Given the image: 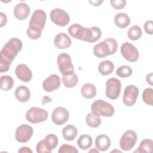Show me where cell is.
<instances>
[{
  "label": "cell",
  "mask_w": 153,
  "mask_h": 153,
  "mask_svg": "<svg viewBox=\"0 0 153 153\" xmlns=\"http://www.w3.org/2000/svg\"><path fill=\"white\" fill-rule=\"evenodd\" d=\"M62 136L66 140H74L78 134L77 128L73 125H68L62 129Z\"/></svg>",
  "instance_id": "7402d4cb"
},
{
  "label": "cell",
  "mask_w": 153,
  "mask_h": 153,
  "mask_svg": "<svg viewBox=\"0 0 153 153\" xmlns=\"http://www.w3.org/2000/svg\"><path fill=\"white\" fill-rule=\"evenodd\" d=\"M68 32L71 36L75 39L91 43L93 38V32L91 28L85 27L79 24L75 23L69 26Z\"/></svg>",
  "instance_id": "3957f363"
},
{
  "label": "cell",
  "mask_w": 153,
  "mask_h": 153,
  "mask_svg": "<svg viewBox=\"0 0 153 153\" xmlns=\"http://www.w3.org/2000/svg\"><path fill=\"white\" fill-rule=\"evenodd\" d=\"M93 140L90 136L88 134L81 135L77 140V145L79 148L86 150L92 146Z\"/></svg>",
  "instance_id": "4316f807"
},
{
  "label": "cell",
  "mask_w": 153,
  "mask_h": 153,
  "mask_svg": "<svg viewBox=\"0 0 153 153\" xmlns=\"http://www.w3.org/2000/svg\"><path fill=\"white\" fill-rule=\"evenodd\" d=\"M59 153H78V149L74 146L68 144H63L59 148Z\"/></svg>",
  "instance_id": "e575fe53"
},
{
  "label": "cell",
  "mask_w": 153,
  "mask_h": 153,
  "mask_svg": "<svg viewBox=\"0 0 153 153\" xmlns=\"http://www.w3.org/2000/svg\"><path fill=\"white\" fill-rule=\"evenodd\" d=\"M23 44L17 38H12L5 44L0 52V72H7L18 53L22 50Z\"/></svg>",
  "instance_id": "6da1fadb"
},
{
  "label": "cell",
  "mask_w": 153,
  "mask_h": 153,
  "mask_svg": "<svg viewBox=\"0 0 153 153\" xmlns=\"http://www.w3.org/2000/svg\"><path fill=\"white\" fill-rule=\"evenodd\" d=\"M60 78L56 74H52L44 79L42 83L43 89L47 92H51L59 88Z\"/></svg>",
  "instance_id": "9a60e30c"
},
{
  "label": "cell",
  "mask_w": 153,
  "mask_h": 153,
  "mask_svg": "<svg viewBox=\"0 0 153 153\" xmlns=\"http://www.w3.org/2000/svg\"><path fill=\"white\" fill-rule=\"evenodd\" d=\"M121 53L123 57L130 62H136L139 57L138 50L130 42L123 43L121 46Z\"/></svg>",
  "instance_id": "30bf717a"
},
{
  "label": "cell",
  "mask_w": 153,
  "mask_h": 153,
  "mask_svg": "<svg viewBox=\"0 0 153 153\" xmlns=\"http://www.w3.org/2000/svg\"><path fill=\"white\" fill-rule=\"evenodd\" d=\"M19 152H26V153H32V151L28 147H26V146H22L21 147L19 151H18Z\"/></svg>",
  "instance_id": "60d3db41"
},
{
  "label": "cell",
  "mask_w": 153,
  "mask_h": 153,
  "mask_svg": "<svg viewBox=\"0 0 153 153\" xmlns=\"http://www.w3.org/2000/svg\"><path fill=\"white\" fill-rule=\"evenodd\" d=\"M144 30L147 34H153V22L151 20L146 21L144 24Z\"/></svg>",
  "instance_id": "f35d334b"
},
{
  "label": "cell",
  "mask_w": 153,
  "mask_h": 153,
  "mask_svg": "<svg viewBox=\"0 0 153 153\" xmlns=\"http://www.w3.org/2000/svg\"><path fill=\"white\" fill-rule=\"evenodd\" d=\"M69 117V114L68 110L63 107L56 108L51 115L52 121L56 125L61 126L66 123Z\"/></svg>",
  "instance_id": "4fadbf2b"
},
{
  "label": "cell",
  "mask_w": 153,
  "mask_h": 153,
  "mask_svg": "<svg viewBox=\"0 0 153 153\" xmlns=\"http://www.w3.org/2000/svg\"><path fill=\"white\" fill-rule=\"evenodd\" d=\"M132 69L127 65H123L118 67L116 71V74L121 78H127L131 75Z\"/></svg>",
  "instance_id": "d6a6232c"
},
{
  "label": "cell",
  "mask_w": 153,
  "mask_h": 153,
  "mask_svg": "<svg viewBox=\"0 0 153 153\" xmlns=\"http://www.w3.org/2000/svg\"><path fill=\"white\" fill-rule=\"evenodd\" d=\"M91 109L93 113L106 117H112L115 112L114 108L111 103L101 99L93 102L91 105Z\"/></svg>",
  "instance_id": "277c9868"
},
{
  "label": "cell",
  "mask_w": 153,
  "mask_h": 153,
  "mask_svg": "<svg viewBox=\"0 0 153 153\" xmlns=\"http://www.w3.org/2000/svg\"><path fill=\"white\" fill-rule=\"evenodd\" d=\"M114 22L117 27L120 28H126L130 25V19L126 13H120L115 16Z\"/></svg>",
  "instance_id": "44dd1931"
},
{
  "label": "cell",
  "mask_w": 153,
  "mask_h": 153,
  "mask_svg": "<svg viewBox=\"0 0 153 153\" xmlns=\"http://www.w3.org/2000/svg\"><path fill=\"white\" fill-rule=\"evenodd\" d=\"M48 116L47 111L38 107H32L26 113V118L27 121L36 124L45 121Z\"/></svg>",
  "instance_id": "5b68a950"
},
{
  "label": "cell",
  "mask_w": 153,
  "mask_h": 153,
  "mask_svg": "<svg viewBox=\"0 0 153 153\" xmlns=\"http://www.w3.org/2000/svg\"><path fill=\"white\" fill-rule=\"evenodd\" d=\"M93 152L98 153V152H99V151H98V150H97V149H96L95 148H93L92 149H91V150H90V151H88V152Z\"/></svg>",
  "instance_id": "ee69618b"
},
{
  "label": "cell",
  "mask_w": 153,
  "mask_h": 153,
  "mask_svg": "<svg viewBox=\"0 0 153 153\" xmlns=\"http://www.w3.org/2000/svg\"><path fill=\"white\" fill-rule=\"evenodd\" d=\"M146 82L151 85H152V73H150L146 75Z\"/></svg>",
  "instance_id": "b9f144b4"
},
{
  "label": "cell",
  "mask_w": 153,
  "mask_h": 153,
  "mask_svg": "<svg viewBox=\"0 0 153 153\" xmlns=\"http://www.w3.org/2000/svg\"><path fill=\"white\" fill-rule=\"evenodd\" d=\"M81 93L84 98L92 99L96 96L97 90L93 84L91 83H86L82 86Z\"/></svg>",
  "instance_id": "603a6c76"
},
{
  "label": "cell",
  "mask_w": 153,
  "mask_h": 153,
  "mask_svg": "<svg viewBox=\"0 0 153 153\" xmlns=\"http://www.w3.org/2000/svg\"><path fill=\"white\" fill-rule=\"evenodd\" d=\"M153 141L149 139H145L141 141L139 146L134 152L151 153L152 151Z\"/></svg>",
  "instance_id": "83f0119b"
},
{
  "label": "cell",
  "mask_w": 153,
  "mask_h": 153,
  "mask_svg": "<svg viewBox=\"0 0 153 153\" xmlns=\"http://www.w3.org/2000/svg\"><path fill=\"white\" fill-rule=\"evenodd\" d=\"M85 122L90 127L96 128L101 124V118L99 115L92 112L88 113L85 117Z\"/></svg>",
  "instance_id": "484cf974"
},
{
  "label": "cell",
  "mask_w": 153,
  "mask_h": 153,
  "mask_svg": "<svg viewBox=\"0 0 153 153\" xmlns=\"http://www.w3.org/2000/svg\"><path fill=\"white\" fill-rule=\"evenodd\" d=\"M114 69V63L108 60L101 62L98 66L99 73L102 75H108L111 74Z\"/></svg>",
  "instance_id": "cb8c5ba5"
},
{
  "label": "cell",
  "mask_w": 153,
  "mask_h": 153,
  "mask_svg": "<svg viewBox=\"0 0 153 153\" xmlns=\"http://www.w3.org/2000/svg\"><path fill=\"white\" fill-rule=\"evenodd\" d=\"M121 89V81L116 78L108 79L106 82V96L111 100L117 99L120 94Z\"/></svg>",
  "instance_id": "52a82bcc"
},
{
  "label": "cell",
  "mask_w": 153,
  "mask_h": 153,
  "mask_svg": "<svg viewBox=\"0 0 153 153\" xmlns=\"http://www.w3.org/2000/svg\"><path fill=\"white\" fill-rule=\"evenodd\" d=\"M142 35V31L140 26L137 25L132 26L127 31V36L131 40H138Z\"/></svg>",
  "instance_id": "4dcf8cb0"
},
{
  "label": "cell",
  "mask_w": 153,
  "mask_h": 153,
  "mask_svg": "<svg viewBox=\"0 0 153 153\" xmlns=\"http://www.w3.org/2000/svg\"><path fill=\"white\" fill-rule=\"evenodd\" d=\"M44 145L49 152H51L58 145V138L54 134H48L43 139Z\"/></svg>",
  "instance_id": "d4e9b609"
},
{
  "label": "cell",
  "mask_w": 153,
  "mask_h": 153,
  "mask_svg": "<svg viewBox=\"0 0 153 153\" xmlns=\"http://www.w3.org/2000/svg\"><path fill=\"white\" fill-rule=\"evenodd\" d=\"M95 146L97 149L100 151H105L108 149L111 146V140L109 137L105 134L98 135L95 139Z\"/></svg>",
  "instance_id": "ffe728a7"
},
{
  "label": "cell",
  "mask_w": 153,
  "mask_h": 153,
  "mask_svg": "<svg viewBox=\"0 0 153 153\" xmlns=\"http://www.w3.org/2000/svg\"><path fill=\"white\" fill-rule=\"evenodd\" d=\"M62 82L66 87L72 88L78 84V78L76 74L73 72L69 75H63L62 77Z\"/></svg>",
  "instance_id": "f1b7e54d"
},
{
  "label": "cell",
  "mask_w": 153,
  "mask_h": 153,
  "mask_svg": "<svg viewBox=\"0 0 153 153\" xmlns=\"http://www.w3.org/2000/svg\"><path fill=\"white\" fill-rule=\"evenodd\" d=\"M36 151L38 153H44V152H48L50 153L47 148L45 147L44 143L43 142V140H40L38 142L36 146Z\"/></svg>",
  "instance_id": "74e56055"
},
{
  "label": "cell",
  "mask_w": 153,
  "mask_h": 153,
  "mask_svg": "<svg viewBox=\"0 0 153 153\" xmlns=\"http://www.w3.org/2000/svg\"><path fill=\"white\" fill-rule=\"evenodd\" d=\"M103 1H89V3L92 4L93 6H99Z\"/></svg>",
  "instance_id": "7bdbcfd3"
},
{
  "label": "cell",
  "mask_w": 153,
  "mask_h": 153,
  "mask_svg": "<svg viewBox=\"0 0 153 153\" xmlns=\"http://www.w3.org/2000/svg\"><path fill=\"white\" fill-rule=\"evenodd\" d=\"M110 3L112 7L117 10L123 9L126 7V1L125 0H111Z\"/></svg>",
  "instance_id": "8d00e7d4"
},
{
  "label": "cell",
  "mask_w": 153,
  "mask_h": 153,
  "mask_svg": "<svg viewBox=\"0 0 153 153\" xmlns=\"http://www.w3.org/2000/svg\"><path fill=\"white\" fill-rule=\"evenodd\" d=\"M137 136L136 133L131 130L124 132L120 140V146L123 151H130L135 145L137 142Z\"/></svg>",
  "instance_id": "ba28073f"
},
{
  "label": "cell",
  "mask_w": 153,
  "mask_h": 153,
  "mask_svg": "<svg viewBox=\"0 0 153 153\" xmlns=\"http://www.w3.org/2000/svg\"><path fill=\"white\" fill-rule=\"evenodd\" d=\"M0 27H2L4 26H5L7 24V17L3 12L0 13Z\"/></svg>",
  "instance_id": "ab89813d"
},
{
  "label": "cell",
  "mask_w": 153,
  "mask_h": 153,
  "mask_svg": "<svg viewBox=\"0 0 153 153\" xmlns=\"http://www.w3.org/2000/svg\"><path fill=\"white\" fill-rule=\"evenodd\" d=\"M72 41L69 36L64 32H60L56 35L54 39V44L59 49L68 48L71 45Z\"/></svg>",
  "instance_id": "ac0fdd59"
},
{
  "label": "cell",
  "mask_w": 153,
  "mask_h": 153,
  "mask_svg": "<svg viewBox=\"0 0 153 153\" xmlns=\"http://www.w3.org/2000/svg\"><path fill=\"white\" fill-rule=\"evenodd\" d=\"M15 97L20 102L25 103L27 102L30 97L29 89L25 85H20L15 90Z\"/></svg>",
  "instance_id": "d6986e66"
},
{
  "label": "cell",
  "mask_w": 153,
  "mask_h": 153,
  "mask_svg": "<svg viewBox=\"0 0 153 153\" xmlns=\"http://www.w3.org/2000/svg\"><path fill=\"white\" fill-rule=\"evenodd\" d=\"M139 89L134 85H127L124 91L123 97V103L127 106H133L137 100L139 95Z\"/></svg>",
  "instance_id": "8fae6325"
},
{
  "label": "cell",
  "mask_w": 153,
  "mask_h": 153,
  "mask_svg": "<svg viewBox=\"0 0 153 153\" xmlns=\"http://www.w3.org/2000/svg\"><path fill=\"white\" fill-rule=\"evenodd\" d=\"M16 76L24 82H29L32 78V72L29 67L23 63L18 65L15 69Z\"/></svg>",
  "instance_id": "2e32d148"
},
{
  "label": "cell",
  "mask_w": 153,
  "mask_h": 153,
  "mask_svg": "<svg viewBox=\"0 0 153 153\" xmlns=\"http://www.w3.org/2000/svg\"><path fill=\"white\" fill-rule=\"evenodd\" d=\"M90 28L93 32V38L91 41V43H93L98 41L100 38L102 36V30L97 26H92Z\"/></svg>",
  "instance_id": "d590c367"
},
{
  "label": "cell",
  "mask_w": 153,
  "mask_h": 153,
  "mask_svg": "<svg viewBox=\"0 0 153 153\" xmlns=\"http://www.w3.org/2000/svg\"><path fill=\"white\" fill-rule=\"evenodd\" d=\"M142 99L146 104L151 106H153V89L152 88H146L143 90Z\"/></svg>",
  "instance_id": "836d02e7"
},
{
  "label": "cell",
  "mask_w": 153,
  "mask_h": 153,
  "mask_svg": "<svg viewBox=\"0 0 153 153\" xmlns=\"http://www.w3.org/2000/svg\"><path fill=\"white\" fill-rule=\"evenodd\" d=\"M47 20L45 12L41 9L36 10L32 14L30 21L29 26H33L41 29L42 30L44 29Z\"/></svg>",
  "instance_id": "5bb4252c"
},
{
  "label": "cell",
  "mask_w": 153,
  "mask_h": 153,
  "mask_svg": "<svg viewBox=\"0 0 153 153\" xmlns=\"http://www.w3.org/2000/svg\"><path fill=\"white\" fill-rule=\"evenodd\" d=\"M27 36L31 39H37L39 38L42 34V30L37 27L29 26L27 29Z\"/></svg>",
  "instance_id": "1f68e13d"
},
{
  "label": "cell",
  "mask_w": 153,
  "mask_h": 153,
  "mask_svg": "<svg viewBox=\"0 0 153 153\" xmlns=\"http://www.w3.org/2000/svg\"><path fill=\"white\" fill-rule=\"evenodd\" d=\"M118 48V43L112 38L105 39L96 44L93 48V53L98 58H104L109 55L115 54Z\"/></svg>",
  "instance_id": "7a4b0ae2"
},
{
  "label": "cell",
  "mask_w": 153,
  "mask_h": 153,
  "mask_svg": "<svg viewBox=\"0 0 153 153\" xmlns=\"http://www.w3.org/2000/svg\"><path fill=\"white\" fill-rule=\"evenodd\" d=\"M59 71L63 75H69L74 72V67L71 56L65 53H60L57 59Z\"/></svg>",
  "instance_id": "8992f818"
},
{
  "label": "cell",
  "mask_w": 153,
  "mask_h": 153,
  "mask_svg": "<svg viewBox=\"0 0 153 153\" xmlns=\"http://www.w3.org/2000/svg\"><path fill=\"white\" fill-rule=\"evenodd\" d=\"M30 7L25 2H21L15 6L14 8V15L16 18L19 20L26 19L30 14Z\"/></svg>",
  "instance_id": "e0dca14e"
},
{
  "label": "cell",
  "mask_w": 153,
  "mask_h": 153,
  "mask_svg": "<svg viewBox=\"0 0 153 153\" xmlns=\"http://www.w3.org/2000/svg\"><path fill=\"white\" fill-rule=\"evenodd\" d=\"M50 16L51 20L59 26H65L70 21L69 14L61 8H56L53 9L50 12Z\"/></svg>",
  "instance_id": "9c48e42d"
},
{
  "label": "cell",
  "mask_w": 153,
  "mask_h": 153,
  "mask_svg": "<svg viewBox=\"0 0 153 153\" xmlns=\"http://www.w3.org/2000/svg\"><path fill=\"white\" fill-rule=\"evenodd\" d=\"M33 133V128L27 124H22L16 130L15 138L20 143L28 142Z\"/></svg>",
  "instance_id": "7c38bea8"
},
{
  "label": "cell",
  "mask_w": 153,
  "mask_h": 153,
  "mask_svg": "<svg viewBox=\"0 0 153 153\" xmlns=\"http://www.w3.org/2000/svg\"><path fill=\"white\" fill-rule=\"evenodd\" d=\"M14 81L9 75H2L0 78V87L4 91H8L13 88Z\"/></svg>",
  "instance_id": "f546056e"
}]
</instances>
